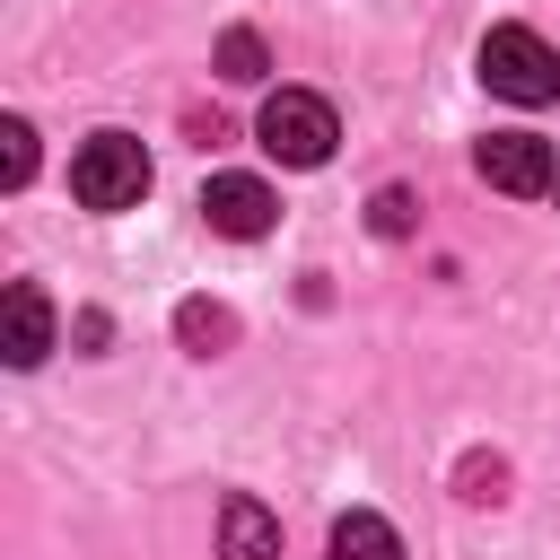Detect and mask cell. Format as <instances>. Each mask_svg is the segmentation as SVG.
I'll return each mask as SVG.
<instances>
[{
	"instance_id": "cell-1",
	"label": "cell",
	"mask_w": 560,
	"mask_h": 560,
	"mask_svg": "<svg viewBox=\"0 0 560 560\" xmlns=\"http://www.w3.org/2000/svg\"><path fill=\"white\" fill-rule=\"evenodd\" d=\"M481 88L508 105H551L560 96V52L534 26H490L481 35Z\"/></svg>"
},
{
	"instance_id": "cell-2",
	"label": "cell",
	"mask_w": 560,
	"mask_h": 560,
	"mask_svg": "<svg viewBox=\"0 0 560 560\" xmlns=\"http://www.w3.org/2000/svg\"><path fill=\"white\" fill-rule=\"evenodd\" d=\"M70 192H79V210H131L149 192V149L131 131H88L70 158Z\"/></svg>"
},
{
	"instance_id": "cell-3",
	"label": "cell",
	"mask_w": 560,
	"mask_h": 560,
	"mask_svg": "<svg viewBox=\"0 0 560 560\" xmlns=\"http://www.w3.org/2000/svg\"><path fill=\"white\" fill-rule=\"evenodd\" d=\"M254 131H262V149H271L280 166H324L332 140H341V122H332V105H324L315 88H280V96H262Z\"/></svg>"
},
{
	"instance_id": "cell-4",
	"label": "cell",
	"mask_w": 560,
	"mask_h": 560,
	"mask_svg": "<svg viewBox=\"0 0 560 560\" xmlns=\"http://www.w3.org/2000/svg\"><path fill=\"white\" fill-rule=\"evenodd\" d=\"M472 166H481V184H490V192H551L560 149H551V140H534V131H490V140L472 149Z\"/></svg>"
},
{
	"instance_id": "cell-5",
	"label": "cell",
	"mask_w": 560,
	"mask_h": 560,
	"mask_svg": "<svg viewBox=\"0 0 560 560\" xmlns=\"http://www.w3.org/2000/svg\"><path fill=\"white\" fill-rule=\"evenodd\" d=\"M201 219H210L219 236L254 245V236H271L280 201H271V184H262V175H210V184H201Z\"/></svg>"
},
{
	"instance_id": "cell-6",
	"label": "cell",
	"mask_w": 560,
	"mask_h": 560,
	"mask_svg": "<svg viewBox=\"0 0 560 560\" xmlns=\"http://www.w3.org/2000/svg\"><path fill=\"white\" fill-rule=\"evenodd\" d=\"M44 350H52V298L35 280H9V298H0V359L9 368H35Z\"/></svg>"
},
{
	"instance_id": "cell-7",
	"label": "cell",
	"mask_w": 560,
	"mask_h": 560,
	"mask_svg": "<svg viewBox=\"0 0 560 560\" xmlns=\"http://www.w3.org/2000/svg\"><path fill=\"white\" fill-rule=\"evenodd\" d=\"M219 560H280V516L236 490V499L219 508Z\"/></svg>"
},
{
	"instance_id": "cell-8",
	"label": "cell",
	"mask_w": 560,
	"mask_h": 560,
	"mask_svg": "<svg viewBox=\"0 0 560 560\" xmlns=\"http://www.w3.org/2000/svg\"><path fill=\"white\" fill-rule=\"evenodd\" d=\"M332 560H402V534L376 516V508H350L332 525Z\"/></svg>"
},
{
	"instance_id": "cell-9",
	"label": "cell",
	"mask_w": 560,
	"mask_h": 560,
	"mask_svg": "<svg viewBox=\"0 0 560 560\" xmlns=\"http://www.w3.org/2000/svg\"><path fill=\"white\" fill-rule=\"evenodd\" d=\"M26 175H35V131H26V122H18V114H9V122H0V184H9V192H18V184H26Z\"/></svg>"
},
{
	"instance_id": "cell-10",
	"label": "cell",
	"mask_w": 560,
	"mask_h": 560,
	"mask_svg": "<svg viewBox=\"0 0 560 560\" xmlns=\"http://www.w3.org/2000/svg\"><path fill=\"white\" fill-rule=\"evenodd\" d=\"M219 79H262V35L228 26V35H219Z\"/></svg>"
},
{
	"instance_id": "cell-11",
	"label": "cell",
	"mask_w": 560,
	"mask_h": 560,
	"mask_svg": "<svg viewBox=\"0 0 560 560\" xmlns=\"http://www.w3.org/2000/svg\"><path fill=\"white\" fill-rule=\"evenodd\" d=\"M411 228V192H376V236H402Z\"/></svg>"
},
{
	"instance_id": "cell-12",
	"label": "cell",
	"mask_w": 560,
	"mask_h": 560,
	"mask_svg": "<svg viewBox=\"0 0 560 560\" xmlns=\"http://www.w3.org/2000/svg\"><path fill=\"white\" fill-rule=\"evenodd\" d=\"M184 332H192V341H219L228 315H219V306H184Z\"/></svg>"
},
{
	"instance_id": "cell-13",
	"label": "cell",
	"mask_w": 560,
	"mask_h": 560,
	"mask_svg": "<svg viewBox=\"0 0 560 560\" xmlns=\"http://www.w3.org/2000/svg\"><path fill=\"white\" fill-rule=\"evenodd\" d=\"M551 192H560V166H551Z\"/></svg>"
}]
</instances>
